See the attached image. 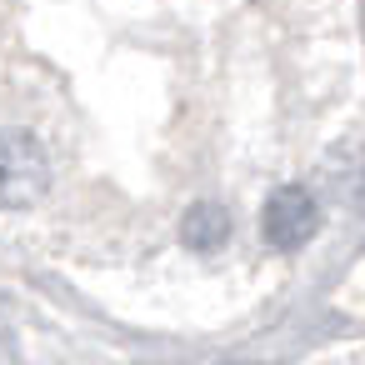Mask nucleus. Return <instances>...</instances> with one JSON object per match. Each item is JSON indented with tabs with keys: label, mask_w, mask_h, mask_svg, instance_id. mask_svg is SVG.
<instances>
[{
	"label": "nucleus",
	"mask_w": 365,
	"mask_h": 365,
	"mask_svg": "<svg viewBox=\"0 0 365 365\" xmlns=\"http://www.w3.org/2000/svg\"><path fill=\"white\" fill-rule=\"evenodd\" d=\"M51 185L46 145L31 130H0V210H31Z\"/></svg>",
	"instance_id": "1"
},
{
	"label": "nucleus",
	"mask_w": 365,
	"mask_h": 365,
	"mask_svg": "<svg viewBox=\"0 0 365 365\" xmlns=\"http://www.w3.org/2000/svg\"><path fill=\"white\" fill-rule=\"evenodd\" d=\"M225 235H230V215H225V205H215V200L190 205L185 220H180V240H185L190 250H220Z\"/></svg>",
	"instance_id": "3"
},
{
	"label": "nucleus",
	"mask_w": 365,
	"mask_h": 365,
	"mask_svg": "<svg viewBox=\"0 0 365 365\" xmlns=\"http://www.w3.org/2000/svg\"><path fill=\"white\" fill-rule=\"evenodd\" d=\"M260 230L275 250H300L315 230H320V205L305 185H280L270 200H265V215H260Z\"/></svg>",
	"instance_id": "2"
}]
</instances>
